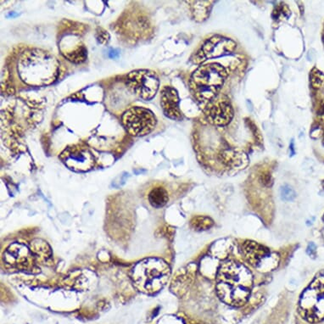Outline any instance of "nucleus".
<instances>
[{
  "label": "nucleus",
  "instance_id": "nucleus-1",
  "mask_svg": "<svg viewBox=\"0 0 324 324\" xmlns=\"http://www.w3.org/2000/svg\"><path fill=\"white\" fill-rule=\"evenodd\" d=\"M253 287V276L245 265L226 261L216 274V293L231 307H242L247 302Z\"/></svg>",
  "mask_w": 324,
  "mask_h": 324
},
{
  "label": "nucleus",
  "instance_id": "nucleus-2",
  "mask_svg": "<svg viewBox=\"0 0 324 324\" xmlns=\"http://www.w3.org/2000/svg\"><path fill=\"white\" fill-rule=\"evenodd\" d=\"M17 71L21 81L27 85H50L59 77L60 62L48 52L30 48L20 54Z\"/></svg>",
  "mask_w": 324,
  "mask_h": 324
},
{
  "label": "nucleus",
  "instance_id": "nucleus-3",
  "mask_svg": "<svg viewBox=\"0 0 324 324\" xmlns=\"http://www.w3.org/2000/svg\"><path fill=\"white\" fill-rule=\"evenodd\" d=\"M171 275V269L162 259L143 260L134 267L132 279L140 292L149 296L159 293L165 287Z\"/></svg>",
  "mask_w": 324,
  "mask_h": 324
},
{
  "label": "nucleus",
  "instance_id": "nucleus-4",
  "mask_svg": "<svg viewBox=\"0 0 324 324\" xmlns=\"http://www.w3.org/2000/svg\"><path fill=\"white\" fill-rule=\"evenodd\" d=\"M227 77L226 69L217 63L199 66L191 76V92L199 102L207 104L219 94Z\"/></svg>",
  "mask_w": 324,
  "mask_h": 324
},
{
  "label": "nucleus",
  "instance_id": "nucleus-5",
  "mask_svg": "<svg viewBox=\"0 0 324 324\" xmlns=\"http://www.w3.org/2000/svg\"><path fill=\"white\" fill-rule=\"evenodd\" d=\"M299 310L302 317L310 323L324 320V272L319 273L302 294Z\"/></svg>",
  "mask_w": 324,
  "mask_h": 324
},
{
  "label": "nucleus",
  "instance_id": "nucleus-6",
  "mask_svg": "<svg viewBox=\"0 0 324 324\" xmlns=\"http://www.w3.org/2000/svg\"><path fill=\"white\" fill-rule=\"evenodd\" d=\"M122 123L131 135L143 137L153 131L157 126V119L151 110L134 106L123 113Z\"/></svg>",
  "mask_w": 324,
  "mask_h": 324
},
{
  "label": "nucleus",
  "instance_id": "nucleus-7",
  "mask_svg": "<svg viewBox=\"0 0 324 324\" xmlns=\"http://www.w3.org/2000/svg\"><path fill=\"white\" fill-rule=\"evenodd\" d=\"M126 85L135 95L144 100L156 96L160 87L159 77L151 70H136L128 73Z\"/></svg>",
  "mask_w": 324,
  "mask_h": 324
},
{
  "label": "nucleus",
  "instance_id": "nucleus-8",
  "mask_svg": "<svg viewBox=\"0 0 324 324\" xmlns=\"http://www.w3.org/2000/svg\"><path fill=\"white\" fill-rule=\"evenodd\" d=\"M237 43L233 40L222 36H214L206 40L194 56V62L201 63L207 59L219 58L232 54Z\"/></svg>",
  "mask_w": 324,
  "mask_h": 324
},
{
  "label": "nucleus",
  "instance_id": "nucleus-9",
  "mask_svg": "<svg viewBox=\"0 0 324 324\" xmlns=\"http://www.w3.org/2000/svg\"><path fill=\"white\" fill-rule=\"evenodd\" d=\"M205 114L208 121L213 125H228L233 118V109L230 100L224 94H218L205 104Z\"/></svg>",
  "mask_w": 324,
  "mask_h": 324
},
{
  "label": "nucleus",
  "instance_id": "nucleus-10",
  "mask_svg": "<svg viewBox=\"0 0 324 324\" xmlns=\"http://www.w3.org/2000/svg\"><path fill=\"white\" fill-rule=\"evenodd\" d=\"M60 159L66 166L76 171H88L94 165L93 154L80 145H73L65 150L60 155Z\"/></svg>",
  "mask_w": 324,
  "mask_h": 324
},
{
  "label": "nucleus",
  "instance_id": "nucleus-11",
  "mask_svg": "<svg viewBox=\"0 0 324 324\" xmlns=\"http://www.w3.org/2000/svg\"><path fill=\"white\" fill-rule=\"evenodd\" d=\"M4 261L7 264L20 270H28L33 267L32 255L26 246L20 244H14L7 249Z\"/></svg>",
  "mask_w": 324,
  "mask_h": 324
},
{
  "label": "nucleus",
  "instance_id": "nucleus-12",
  "mask_svg": "<svg viewBox=\"0 0 324 324\" xmlns=\"http://www.w3.org/2000/svg\"><path fill=\"white\" fill-rule=\"evenodd\" d=\"M179 96L175 88L165 87L161 94V105L165 117L172 120L182 119V112L179 108Z\"/></svg>",
  "mask_w": 324,
  "mask_h": 324
},
{
  "label": "nucleus",
  "instance_id": "nucleus-13",
  "mask_svg": "<svg viewBox=\"0 0 324 324\" xmlns=\"http://www.w3.org/2000/svg\"><path fill=\"white\" fill-rule=\"evenodd\" d=\"M242 255L251 266L260 267L262 263L270 258L272 254L268 248L254 241H245L242 245Z\"/></svg>",
  "mask_w": 324,
  "mask_h": 324
},
{
  "label": "nucleus",
  "instance_id": "nucleus-14",
  "mask_svg": "<svg viewBox=\"0 0 324 324\" xmlns=\"http://www.w3.org/2000/svg\"><path fill=\"white\" fill-rule=\"evenodd\" d=\"M221 159L225 165L231 167H240L247 162L248 158L244 152L235 150H226L221 155Z\"/></svg>",
  "mask_w": 324,
  "mask_h": 324
},
{
  "label": "nucleus",
  "instance_id": "nucleus-15",
  "mask_svg": "<svg viewBox=\"0 0 324 324\" xmlns=\"http://www.w3.org/2000/svg\"><path fill=\"white\" fill-rule=\"evenodd\" d=\"M191 11L194 20L197 21H203L206 20L210 15V9L212 7V1H189Z\"/></svg>",
  "mask_w": 324,
  "mask_h": 324
},
{
  "label": "nucleus",
  "instance_id": "nucleus-16",
  "mask_svg": "<svg viewBox=\"0 0 324 324\" xmlns=\"http://www.w3.org/2000/svg\"><path fill=\"white\" fill-rule=\"evenodd\" d=\"M169 197L167 191L162 187H157L151 191L149 193V201L151 205L155 208H162L166 205Z\"/></svg>",
  "mask_w": 324,
  "mask_h": 324
},
{
  "label": "nucleus",
  "instance_id": "nucleus-17",
  "mask_svg": "<svg viewBox=\"0 0 324 324\" xmlns=\"http://www.w3.org/2000/svg\"><path fill=\"white\" fill-rule=\"evenodd\" d=\"M214 221L209 216H198L193 217L191 221L192 228L196 231H205L212 228Z\"/></svg>",
  "mask_w": 324,
  "mask_h": 324
},
{
  "label": "nucleus",
  "instance_id": "nucleus-18",
  "mask_svg": "<svg viewBox=\"0 0 324 324\" xmlns=\"http://www.w3.org/2000/svg\"><path fill=\"white\" fill-rule=\"evenodd\" d=\"M290 14L291 12L289 6L285 3H280L275 6V8L273 9V19L276 21L287 20L288 18L290 17Z\"/></svg>",
  "mask_w": 324,
  "mask_h": 324
},
{
  "label": "nucleus",
  "instance_id": "nucleus-19",
  "mask_svg": "<svg viewBox=\"0 0 324 324\" xmlns=\"http://www.w3.org/2000/svg\"><path fill=\"white\" fill-rule=\"evenodd\" d=\"M311 84L317 89L324 88V74L318 69H313L310 75Z\"/></svg>",
  "mask_w": 324,
  "mask_h": 324
},
{
  "label": "nucleus",
  "instance_id": "nucleus-20",
  "mask_svg": "<svg viewBox=\"0 0 324 324\" xmlns=\"http://www.w3.org/2000/svg\"><path fill=\"white\" fill-rule=\"evenodd\" d=\"M281 197L285 200H292L296 197V193L289 185H285L281 188Z\"/></svg>",
  "mask_w": 324,
  "mask_h": 324
},
{
  "label": "nucleus",
  "instance_id": "nucleus-21",
  "mask_svg": "<svg viewBox=\"0 0 324 324\" xmlns=\"http://www.w3.org/2000/svg\"><path fill=\"white\" fill-rule=\"evenodd\" d=\"M96 38L99 43L105 44V43H108L109 40H110V35L104 29L98 28L96 31Z\"/></svg>",
  "mask_w": 324,
  "mask_h": 324
},
{
  "label": "nucleus",
  "instance_id": "nucleus-22",
  "mask_svg": "<svg viewBox=\"0 0 324 324\" xmlns=\"http://www.w3.org/2000/svg\"><path fill=\"white\" fill-rule=\"evenodd\" d=\"M261 181L265 186H267V187H269V186L273 184L272 176H271V174L267 173H267L262 174V176H261Z\"/></svg>",
  "mask_w": 324,
  "mask_h": 324
},
{
  "label": "nucleus",
  "instance_id": "nucleus-23",
  "mask_svg": "<svg viewBox=\"0 0 324 324\" xmlns=\"http://www.w3.org/2000/svg\"><path fill=\"white\" fill-rule=\"evenodd\" d=\"M318 117H319L320 122L324 124V100H323L319 105V110H318Z\"/></svg>",
  "mask_w": 324,
  "mask_h": 324
},
{
  "label": "nucleus",
  "instance_id": "nucleus-24",
  "mask_svg": "<svg viewBox=\"0 0 324 324\" xmlns=\"http://www.w3.org/2000/svg\"><path fill=\"white\" fill-rule=\"evenodd\" d=\"M323 145H324V138H323Z\"/></svg>",
  "mask_w": 324,
  "mask_h": 324
},
{
  "label": "nucleus",
  "instance_id": "nucleus-25",
  "mask_svg": "<svg viewBox=\"0 0 324 324\" xmlns=\"http://www.w3.org/2000/svg\"><path fill=\"white\" fill-rule=\"evenodd\" d=\"M323 187H324V181L323 182Z\"/></svg>",
  "mask_w": 324,
  "mask_h": 324
},
{
  "label": "nucleus",
  "instance_id": "nucleus-26",
  "mask_svg": "<svg viewBox=\"0 0 324 324\" xmlns=\"http://www.w3.org/2000/svg\"><path fill=\"white\" fill-rule=\"evenodd\" d=\"M323 220L324 221V217H323Z\"/></svg>",
  "mask_w": 324,
  "mask_h": 324
}]
</instances>
